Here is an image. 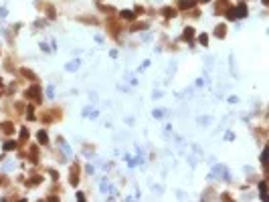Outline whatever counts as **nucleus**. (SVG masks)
Returning a JSON list of instances; mask_svg holds the SVG:
<instances>
[{
    "instance_id": "13",
    "label": "nucleus",
    "mask_w": 269,
    "mask_h": 202,
    "mask_svg": "<svg viewBox=\"0 0 269 202\" xmlns=\"http://www.w3.org/2000/svg\"><path fill=\"white\" fill-rule=\"evenodd\" d=\"M14 148H16L14 141H6V144H4V150H14Z\"/></svg>"
},
{
    "instance_id": "4",
    "label": "nucleus",
    "mask_w": 269,
    "mask_h": 202,
    "mask_svg": "<svg viewBox=\"0 0 269 202\" xmlns=\"http://www.w3.org/2000/svg\"><path fill=\"white\" fill-rule=\"evenodd\" d=\"M225 34H227V24H219V27H215V37L223 38Z\"/></svg>"
},
{
    "instance_id": "5",
    "label": "nucleus",
    "mask_w": 269,
    "mask_h": 202,
    "mask_svg": "<svg viewBox=\"0 0 269 202\" xmlns=\"http://www.w3.org/2000/svg\"><path fill=\"white\" fill-rule=\"evenodd\" d=\"M2 130H4V134L12 135V134H14V123H12V121H6V123H4V127H2Z\"/></svg>"
},
{
    "instance_id": "7",
    "label": "nucleus",
    "mask_w": 269,
    "mask_h": 202,
    "mask_svg": "<svg viewBox=\"0 0 269 202\" xmlns=\"http://www.w3.org/2000/svg\"><path fill=\"white\" fill-rule=\"evenodd\" d=\"M37 137H38V144H42V145H47V144H49V135H47L45 131H38V134H37Z\"/></svg>"
},
{
    "instance_id": "6",
    "label": "nucleus",
    "mask_w": 269,
    "mask_h": 202,
    "mask_svg": "<svg viewBox=\"0 0 269 202\" xmlns=\"http://www.w3.org/2000/svg\"><path fill=\"white\" fill-rule=\"evenodd\" d=\"M190 6H192V0H178V8L180 10H188Z\"/></svg>"
},
{
    "instance_id": "8",
    "label": "nucleus",
    "mask_w": 269,
    "mask_h": 202,
    "mask_svg": "<svg viewBox=\"0 0 269 202\" xmlns=\"http://www.w3.org/2000/svg\"><path fill=\"white\" fill-rule=\"evenodd\" d=\"M192 37H194V28H192V27H186V28H184V41H190Z\"/></svg>"
},
{
    "instance_id": "3",
    "label": "nucleus",
    "mask_w": 269,
    "mask_h": 202,
    "mask_svg": "<svg viewBox=\"0 0 269 202\" xmlns=\"http://www.w3.org/2000/svg\"><path fill=\"white\" fill-rule=\"evenodd\" d=\"M162 14H164L166 18H174L178 12H176V8H174V6H164V8H162Z\"/></svg>"
},
{
    "instance_id": "15",
    "label": "nucleus",
    "mask_w": 269,
    "mask_h": 202,
    "mask_svg": "<svg viewBox=\"0 0 269 202\" xmlns=\"http://www.w3.org/2000/svg\"><path fill=\"white\" fill-rule=\"evenodd\" d=\"M198 2H211V0H198Z\"/></svg>"
},
{
    "instance_id": "10",
    "label": "nucleus",
    "mask_w": 269,
    "mask_h": 202,
    "mask_svg": "<svg viewBox=\"0 0 269 202\" xmlns=\"http://www.w3.org/2000/svg\"><path fill=\"white\" fill-rule=\"evenodd\" d=\"M20 73H22V75L27 77V79H31V81H35V79H37V75H35V73H32V71H28V69H22V71H20Z\"/></svg>"
},
{
    "instance_id": "9",
    "label": "nucleus",
    "mask_w": 269,
    "mask_h": 202,
    "mask_svg": "<svg viewBox=\"0 0 269 202\" xmlns=\"http://www.w3.org/2000/svg\"><path fill=\"white\" fill-rule=\"evenodd\" d=\"M122 18H126V20H134V18H136V12H132V10H123V12H122Z\"/></svg>"
},
{
    "instance_id": "12",
    "label": "nucleus",
    "mask_w": 269,
    "mask_h": 202,
    "mask_svg": "<svg viewBox=\"0 0 269 202\" xmlns=\"http://www.w3.org/2000/svg\"><path fill=\"white\" fill-rule=\"evenodd\" d=\"M198 42H200L202 47H207V42H208V37H207V34H200V37H198Z\"/></svg>"
},
{
    "instance_id": "11",
    "label": "nucleus",
    "mask_w": 269,
    "mask_h": 202,
    "mask_svg": "<svg viewBox=\"0 0 269 202\" xmlns=\"http://www.w3.org/2000/svg\"><path fill=\"white\" fill-rule=\"evenodd\" d=\"M27 140H28V130H22L20 131V144H24Z\"/></svg>"
},
{
    "instance_id": "14",
    "label": "nucleus",
    "mask_w": 269,
    "mask_h": 202,
    "mask_svg": "<svg viewBox=\"0 0 269 202\" xmlns=\"http://www.w3.org/2000/svg\"><path fill=\"white\" fill-rule=\"evenodd\" d=\"M0 93H2V79H0Z\"/></svg>"
},
{
    "instance_id": "1",
    "label": "nucleus",
    "mask_w": 269,
    "mask_h": 202,
    "mask_svg": "<svg viewBox=\"0 0 269 202\" xmlns=\"http://www.w3.org/2000/svg\"><path fill=\"white\" fill-rule=\"evenodd\" d=\"M231 8V2L229 0H219V2H217V10H215V14H225V12H227Z\"/></svg>"
},
{
    "instance_id": "2",
    "label": "nucleus",
    "mask_w": 269,
    "mask_h": 202,
    "mask_svg": "<svg viewBox=\"0 0 269 202\" xmlns=\"http://www.w3.org/2000/svg\"><path fill=\"white\" fill-rule=\"evenodd\" d=\"M71 186H77V184H79V166H73V168H71Z\"/></svg>"
}]
</instances>
